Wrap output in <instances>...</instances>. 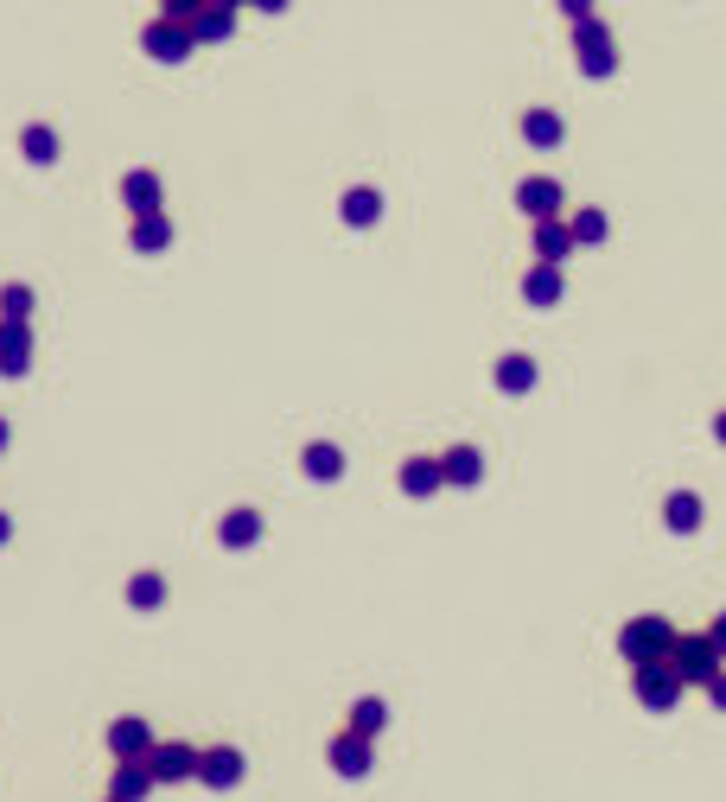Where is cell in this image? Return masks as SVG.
Returning a JSON list of instances; mask_svg holds the SVG:
<instances>
[{
	"label": "cell",
	"mask_w": 726,
	"mask_h": 802,
	"mask_svg": "<svg viewBox=\"0 0 726 802\" xmlns=\"http://www.w3.org/2000/svg\"><path fill=\"white\" fill-rule=\"evenodd\" d=\"M676 637H682V630L663 618V612H644V618H631L618 630V657L631 662V669H637V662H669L676 657Z\"/></svg>",
	"instance_id": "cell-1"
},
{
	"label": "cell",
	"mask_w": 726,
	"mask_h": 802,
	"mask_svg": "<svg viewBox=\"0 0 726 802\" xmlns=\"http://www.w3.org/2000/svg\"><path fill=\"white\" fill-rule=\"evenodd\" d=\"M669 669H676L689 688H707V682L726 669V650L714 644V630H694V637H676V657H669Z\"/></svg>",
	"instance_id": "cell-2"
},
{
	"label": "cell",
	"mask_w": 726,
	"mask_h": 802,
	"mask_svg": "<svg viewBox=\"0 0 726 802\" xmlns=\"http://www.w3.org/2000/svg\"><path fill=\"white\" fill-rule=\"evenodd\" d=\"M631 694H637V707H651V713H669V707H682L689 682H682L669 662H637V669H631Z\"/></svg>",
	"instance_id": "cell-3"
},
{
	"label": "cell",
	"mask_w": 726,
	"mask_h": 802,
	"mask_svg": "<svg viewBox=\"0 0 726 802\" xmlns=\"http://www.w3.org/2000/svg\"><path fill=\"white\" fill-rule=\"evenodd\" d=\"M141 51L153 58V64H185L191 51H198V38H191V26L185 20H173V13H153L141 26Z\"/></svg>",
	"instance_id": "cell-4"
},
{
	"label": "cell",
	"mask_w": 726,
	"mask_h": 802,
	"mask_svg": "<svg viewBox=\"0 0 726 802\" xmlns=\"http://www.w3.org/2000/svg\"><path fill=\"white\" fill-rule=\"evenodd\" d=\"M376 739H363V732H351V727H338L331 732V745H326V765L344 777V783H358V777H370L376 770V752H370Z\"/></svg>",
	"instance_id": "cell-5"
},
{
	"label": "cell",
	"mask_w": 726,
	"mask_h": 802,
	"mask_svg": "<svg viewBox=\"0 0 726 802\" xmlns=\"http://www.w3.org/2000/svg\"><path fill=\"white\" fill-rule=\"evenodd\" d=\"M147 765H153L160 783H198V745H185V739H153Z\"/></svg>",
	"instance_id": "cell-6"
},
{
	"label": "cell",
	"mask_w": 726,
	"mask_h": 802,
	"mask_svg": "<svg viewBox=\"0 0 726 802\" xmlns=\"http://www.w3.org/2000/svg\"><path fill=\"white\" fill-rule=\"evenodd\" d=\"M249 777V758L236 752V745H211V752H198V783L204 790H236Z\"/></svg>",
	"instance_id": "cell-7"
},
{
	"label": "cell",
	"mask_w": 726,
	"mask_h": 802,
	"mask_svg": "<svg viewBox=\"0 0 726 802\" xmlns=\"http://www.w3.org/2000/svg\"><path fill=\"white\" fill-rule=\"evenodd\" d=\"M33 369V319H0V376L20 382Z\"/></svg>",
	"instance_id": "cell-8"
},
{
	"label": "cell",
	"mask_w": 726,
	"mask_h": 802,
	"mask_svg": "<svg viewBox=\"0 0 726 802\" xmlns=\"http://www.w3.org/2000/svg\"><path fill=\"white\" fill-rule=\"evenodd\" d=\"M574 45H581V71L586 76H612L618 51H612V33H606L599 20H581V26H574Z\"/></svg>",
	"instance_id": "cell-9"
},
{
	"label": "cell",
	"mask_w": 726,
	"mask_h": 802,
	"mask_svg": "<svg viewBox=\"0 0 726 802\" xmlns=\"http://www.w3.org/2000/svg\"><path fill=\"white\" fill-rule=\"evenodd\" d=\"M261 529H268V522H261V510H255V504H236V510L218 516V542L230 547V554L255 547V542H261Z\"/></svg>",
	"instance_id": "cell-10"
},
{
	"label": "cell",
	"mask_w": 726,
	"mask_h": 802,
	"mask_svg": "<svg viewBox=\"0 0 726 802\" xmlns=\"http://www.w3.org/2000/svg\"><path fill=\"white\" fill-rule=\"evenodd\" d=\"M153 739H160V732L147 727L141 713H121V720H109V758H147Z\"/></svg>",
	"instance_id": "cell-11"
},
{
	"label": "cell",
	"mask_w": 726,
	"mask_h": 802,
	"mask_svg": "<svg viewBox=\"0 0 726 802\" xmlns=\"http://www.w3.org/2000/svg\"><path fill=\"white\" fill-rule=\"evenodd\" d=\"M561 204H567V191L561 179H523L516 185V211L536 223V217H561Z\"/></svg>",
	"instance_id": "cell-12"
},
{
	"label": "cell",
	"mask_w": 726,
	"mask_h": 802,
	"mask_svg": "<svg viewBox=\"0 0 726 802\" xmlns=\"http://www.w3.org/2000/svg\"><path fill=\"white\" fill-rule=\"evenodd\" d=\"M153 790H160V777H153V765H147V758H115L109 797H121V802H147Z\"/></svg>",
	"instance_id": "cell-13"
},
{
	"label": "cell",
	"mask_w": 726,
	"mask_h": 802,
	"mask_svg": "<svg viewBox=\"0 0 726 802\" xmlns=\"http://www.w3.org/2000/svg\"><path fill=\"white\" fill-rule=\"evenodd\" d=\"M236 13H243L236 0H211V7H198V13H191V38H198V45H223V38L236 33Z\"/></svg>",
	"instance_id": "cell-14"
},
{
	"label": "cell",
	"mask_w": 726,
	"mask_h": 802,
	"mask_svg": "<svg viewBox=\"0 0 726 802\" xmlns=\"http://www.w3.org/2000/svg\"><path fill=\"white\" fill-rule=\"evenodd\" d=\"M561 293H567L561 261H536V268L523 274V299H529V306H561Z\"/></svg>",
	"instance_id": "cell-15"
},
{
	"label": "cell",
	"mask_w": 726,
	"mask_h": 802,
	"mask_svg": "<svg viewBox=\"0 0 726 802\" xmlns=\"http://www.w3.org/2000/svg\"><path fill=\"white\" fill-rule=\"evenodd\" d=\"M401 497H434L440 484H446V472H440V459H428V452H414V459H401Z\"/></svg>",
	"instance_id": "cell-16"
},
{
	"label": "cell",
	"mask_w": 726,
	"mask_h": 802,
	"mask_svg": "<svg viewBox=\"0 0 726 802\" xmlns=\"http://www.w3.org/2000/svg\"><path fill=\"white\" fill-rule=\"evenodd\" d=\"M128 243H134L141 256H160V249H173V217H166V211H141V217L128 223Z\"/></svg>",
	"instance_id": "cell-17"
},
{
	"label": "cell",
	"mask_w": 726,
	"mask_h": 802,
	"mask_svg": "<svg viewBox=\"0 0 726 802\" xmlns=\"http://www.w3.org/2000/svg\"><path fill=\"white\" fill-rule=\"evenodd\" d=\"M300 472L313 477V484H338L344 477V452L331 439H313V446H300Z\"/></svg>",
	"instance_id": "cell-18"
},
{
	"label": "cell",
	"mask_w": 726,
	"mask_h": 802,
	"mask_svg": "<svg viewBox=\"0 0 726 802\" xmlns=\"http://www.w3.org/2000/svg\"><path fill=\"white\" fill-rule=\"evenodd\" d=\"M338 217L351 223V229H370V223L383 217V191H376V185H351V191L338 198Z\"/></svg>",
	"instance_id": "cell-19"
},
{
	"label": "cell",
	"mask_w": 726,
	"mask_h": 802,
	"mask_svg": "<svg viewBox=\"0 0 726 802\" xmlns=\"http://www.w3.org/2000/svg\"><path fill=\"white\" fill-rule=\"evenodd\" d=\"M440 472H446V484L472 491L478 477H484V452H478V446H446V452H440Z\"/></svg>",
	"instance_id": "cell-20"
},
{
	"label": "cell",
	"mask_w": 726,
	"mask_h": 802,
	"mask_svg": "<svg viewBox=\"0 0 726 802\" xmlns=\"http://www.w3.org/2000/svg\"><path fill=\"white\" fill-rule=\"evenodd\" d=\"M121 204L141 217V211H160V173L153 166H134V173H121Z\"/></svg>",
	"instance_id": "cell-21"
},
{
	"label": "cell",
	"mask_w": 726,
	"mask_h": 802,
	"mask_svg": "<svg viewBox=\"0 0 726 802\" xmlns=\"http://www.w3.org/2000/svg\"><path fill=\"white\" fill-rule=\"evenodd\" d=\"M121 599H128L134 612H160V605H166V574H160V567H141V574H128Z\"/></svg>",
	"instance_id": "cell-22"
},
{
	"label": "cell",
	"mask_w": 726,
	"mask_h": 802,
	"mask_svg": "<svg viewBox=\"0 0 726 802\" xmlns=\"http://www.w3.org/2000/svg\"><path fill=\"white\" fill-rule=\"evenodd\" d=\"M491 382H497L504 396H529V389H536V357H523V351H510V357H497V369H491Z\"/></svg>",
	"instance_id": "cell-23"
},
{
	"label": "cell",
	"mask_w": 726,
	"mask_h": 802,
	"mask_svg": "<svg viewBox=\"0 0 726 802\" xmlns=\"http://www.w3.org/2000/svg\"><path fill=\"white\" fill-rule=\"evenodd\" d=\"M701 516H707V504H701L694 491H669V497H663V522H669L676 535H694V529H701Z\"/></svg>",
	"instance_id": "cell-24"
},
{
	"label": "cell",
	"mask_w": 726,
	"mask_h": 802,
	"mask_svg": "<svg viewBox=\"0 0 726 802\" xmlns=\"http://www.w3.org/2000/svg\"><path fill=\"white\" fill-rule=\"evenodd\" d=\"M567 249H581V243H574V229H567V217H536V256H542V261H567Z\"/></svg>",
	"instance_id": "cell-25"
},
{
	"label": "cell",
	"mask_w": 726,
	"mask_h": 802,
	"mask_svg": "<svg viewBox=\"0 0 726 802\" xmlns=\"http://www.w3.org/2000/svg\"><path fill=\"white\" fill-rule=\"evenodd\" d=\"M344 727L363 732V739H376V732L389 727V700H376V694H363V700H351V713H344Z\"/></svg>",
	"instance_id": "cell-26"
},
{
	"label": "cell",
	"mask_w": 726,
	"mask_h": 802,
	"mask_svg": "<svg viewBox=\"0 0 726 802\" xmlns=\"http://www.w3.org/2000/svg\"><path fill=\"white\" fill-rule=\"evenodd\" d=\"M20 153H26V166H58V134L33 121V128H20Z\"/></svg>",
	"instance_id": "cell-27"
},
{
	"label": "cell",
	"mask_w": 726,
	"mask_h": 802,
	"mask_svg": "<svg viewBox=\"0 0 726 802\" xmlns=\"http://www.w3.org/2000/svg\"><path fill=\"white\" fill-rule=\"evenodd\" d=\"M561 134H567V128H561V115H554V109H529V115H523V141H529V146H542V153H548V146H561Z\"/></svg>",
	"instance_id": "cell-28"
},
{
	"label": "cell",
	"mask_w": 726,
	"mask_h": 802,
	"mask_svg": "<svg viewBox=\"0 0 726 802\" xmlns=\"http://www.w3.org/2000/svg\"><path fill=\"white\" fill-rule=\"evenodd\" d=\"M567 229H574V243H606V236H612L606 211H574V217H567Z\"/></svg>",
	"instance_id": "cell-29"
},
{
	"label": "cell",
	"mask_w": 726,
	"mask_h": 802,
	"mask_svg": "<svg viewBox=\"0 0 726 802\" xmlns=\"http://www.w3.org/2000/svg\"><path fill=\"white\" fill-rule=\"evenodd\" d=\"M0 319H33V287L26 281H7L0 287Z\"/></svg>",
	"instance_id": "cell-30"
},
{
	"label": "cell",
	"mask_w": 726,
	"mask_h": 802,
	"mask_svg": "<svg viewBox=\"0 0 726 802\" xmlns=\"http://www.w3.org/2000/svg\"><path fill=\"white\" fill-rule=\"evenodd\" d=\"M198 7H211V0H160V13H173V20H185V26H191Z\"/></svg>",
	"instance_id": "cell-31"
},
{
	"label": "cell",
	"mask_w": 726,
	"mask_h": 802,
	"mask_svg": "<svg viewBox=\"0 0 726 802\" xmlns=\"http://www.w3.org/2000/svg\"><path fill=\"white\" fill-rule=\"evenodd\" d=\"M561 13H567V20L581 26V20H593V0H561Z\"/></svg>",
	"instance_id": "cell-32"
},
{
	"label": "cell",
	"mask_w": 726,
	"mask_h": 802,
	"mask_svg": "<svg viewBox=\"0 0 726 802\" xmlns=\"http://www.w3.org/2000/svg\"><path fill=\"white\" fill-rule=\"evenodd\" d=\"M707 700H714V707H721V713H726V669H721V675H714V682H707Z\"/></svg>",
	"instance_id": "cell-33"
},
{
	"label": "cell",
	"mask_w": 726,
	"mask_h": 802,
	"mask_svg": "<svg viewBox=\"0 0 726 802\" xmlns=\"http://www.w3.org/2000/svg\"><path fill=\"white\" fill-rule=\"evenodd\" d=\"M255 13H281V7H288V0H249Z\"/></svg>",
	"instance_id": "cell-34"
},
{
	"label": "cell",
	"mask_w": 726,
	"mask_h": 802,
	"mask_svg": "<svg viewBox=\"0 0 726 802\" xmlns=\"http://www.w3.org/2000/svg\"><path fill=\"white\" fill-rule=\"evenodd\" d=\"M707 630H714V644H721V650H726V612H721V618H714V624H707Z\"/></svg>",
	"instance_id": "cell-35"
},
{
	"label": "cell",
	"mask_w": 726,
	"mask_h": 802,
	"mask_svg": "<svg viewBox=\"0 0 726 802\" xmlns=\"http://www.w3.org/2000/svg\"><path fill=\"white\" fill-rule=\"evenodd\" d=\"M7 542H13V516L0 510V547H7Z\"/></svg>",
	"instance_id": "cell-36"
},
{
	"label": "cell",
	"mask_w": 726,
	"mask_h": 802,
	"mask_svg": "<svg viewBox=\"0 0 726 802\" xmlns=\"http://www.w3.org/2000/svg\"><path fill=\"white\" fill-rule=\"evenodd\" d=\"M714 439H721V446H726V414H714Z\"/></svg>",
	"instance_id": "cell-37"
},
{
	"label": "cell",
	"mask_w": 726,
	"mask_h": 802,
	"mask_svg": "<svg viewBox=\"0 0 726 802\" xmlns=\"http://www.w3.org/2000/svg\"><path fill=\"white\" fill-rule=\"evenodd\" d=\"M7 439H13V427H7V414H0V452H7Z\"/></svg>",
	"instance_id": "cell-38"
},
{
	"label": "cell",
	"mask_w": 726,
	"mask_h": 802,
	"mask_svg": "<svg viewBox=\"0 0 726 802\" xmlns=\"http://www.w3.org/2000/svg\"><path fill=\"white\" fill-rule=\"evenodd\" d=\"M236 7H249V0H236Z\"/></svg>",
	"instance_id": "cell-39"
},
{
	"label": "cell",
	"mask_w": 726,
	"mask_h": 802,
	"mask_svg": "<svg viewBox=\"0 0 726 802\" xmlns=\"http://www.w3.org/2000/svg\"><path fill=\"white\" fill-rule=\"evenodd\" d=\"M109 802H121V797H109Z\"/></svg>",
	"instance_id": "cell-40"
}]
</instances>
